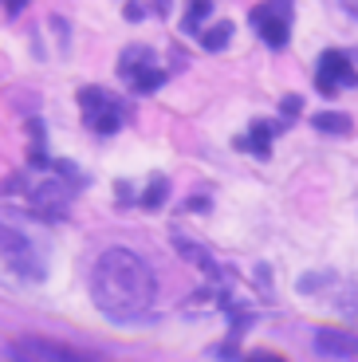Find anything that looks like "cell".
Wrapping results in <instances>:
<instances>
[{"label":"cell","instance_id":"25","mask_svg":"<svg viewBox=\"0 0 358 362\" xmlns=\"http://www.w3.org/2000/svg\"><path fill=\"white\" fill-rule=\"evenodd\" d=\"M244 362H287V358H279V354H268V351H256L252 358H244Z\"/></svg>","mask_w":358,"mask_h":362},{"label":"cell","instance_id":"15","mask_svg":"<svg viewBox=\"0 0 358 362\" xmlns=\"http://www.w3.org/2000/svg\"><path fill=\"white\" fill-rule=\"evenodd\" d=\"M213 16V0H185V12H181V36H201V28Z\"/></svg>","mask_w":358,"mask_h":362},{"label":"cell","instance_id":"26","mask_svg":"<svg viewBox=\"0 0 358 362\" xmlns=\"http://www.w3.org/2000/svg\"><path fill=\"white\" fill-rule=\"evenodd\" d=\"M342 8H347V12H350V16H354V20H358V0H342Z\"/></svg>","mask_w":358,"mask_h":362},{"label":"cell","instance_id":"3","mask_svg":"<svg viewBox=\"0 0 358 362\" xmlns=\"http://www.w3.org/2000/svg\"><path fill=\"white\" fill-rule=\"evenodd\" d=\"M75 99H79L83 127H87L95 138H115L118 130L130 122V107H126V99H122V95H115V90H107V87L87 83V87H79Z\"/></svg>","mask_w":358,"mask_h":362},{"label":"cell","instance_id":"11","mask_svg":"<svg viewBox=\"0 0 358 362\" xmlns=\"http://www.w3.org/2000/svg\"><path fill=\"white\" fill-rule=\"evenodd\" d=\"M170 189H173V181L166 177V173H154V177L146 181V189L138 193V209H146V213L166 209V205H170Z\"/></svg>","mask_w":358,"mask_h":362},{"label":"cell","instance_id":"21","mask_svg":"<svg viewBox=\"0 0 358 362\" xmlns=\"http://www.w3.org/2000/svg\"><path fill=\"white\" fill-rule=\"evenodd\" d=\"M170 8H173V0H150V8H146V12L158 16V20H166V16H170Z\"/></svg>","mask_w":358,"mask_h":362},{"label":"cell","instance_id":"22","mask_svg":"<svg viewBox=\"0 0 358 362\" xmlns=\"http://www.w3.org/2000/svg\"><path fill=\"white\" fill-rule=\"evenodd\" d=\"M126 20H134V24H138V20H146V8H142V4H138V0H130V4H126Z\"/></svg>","mask_w":358,"mask_h":362},{"label":"cell","instance_id":"17","mask_svg":"<svg viewBox=\"0 0 358 362\" xmlns=\"http://www.w3.org/2000/svg\"><path fill=\"white\" fill-rule=\"evenodd\" d=\"M335 308H339L342 315L350 319V323H358V276H350V280H342L339 296H335Z\"/></svg>","mask_w":358,"mask_h":362},{"label":"cell","instance_id":"7","mask_svg":"<svg viewBox=\"0 0 358 362\" xmlns=\"http://www.w3.org/2000/svg\"><path fill=\"white\" fill-rule=\"evenodd\" d=\"M20 351H28L32 358L40 362H110L103 354H91V351H79L71 343H59V339H44V335H28V339H16Z\"/></svg>","mask_w":358,"mask_h":362},{"label":"cell","instance_id":"2","mask_svg":"<svg viewBox=\"0 0 358 362\" xmlns=\"http://www.w3.org/2000/svg\"><path fill=\"white\" fill-rule=\"evenodd\" d=\"M47 221L20 209H0V288H40L52 276V236Z\"/></svg>","mask_w":358,"mask_h":362},{"label":"cell","instance_id":"8","mask_svg":"<svg viewBox=\"0 0 358 362\" xmlns=\"http://www.w3.org/2000/svg\"><path fill=\"white\" fill-rule=\"evenodd\" d=\"M287 130V122L284 118H256L248 127V134L244 138H236V150H244V154H252V158H260V162H268L272 158V142H276L279 134Z\"/></svg>","mask_w":358,"mask_h":362},{"label":"cell","instance_id":"16","mask_svg":"<svg viewBox=\"0 0 358 362\" xmlns=\"http://www.w3.org/2000/svg\"><path fill=\"white\" fill-rule=\"evenodd\" d=\"M166 79H170V71L154 64V67H146L142 75H134V79L126 83V87H130V95H154V90L166 87Z\"/></svg>","mask_w":358,"mask_h":362},{"label":"cell","instance_id":"4","mask_svg":"<svg viewBox=\"0 0 358 362\" xmlns=\"http://www.w3.org/2000/svg\"><path fill=\"white\" fill-rule=\"evenodd\" d=\"M248 24L260 36V44L272 52H284L291 44V24H296V0H260L248 8Z\"/></svg>","mask_w":358,"mask_h":362},{"label":"cell","instance_id":"19","mask_svg":"<svg viewBox=\"0 0 358 362\" xmlns=\"http://www.w3.org/2000/svg\"><path fill=\"white\" fill-rule=\"evenodd\" d=\"M115 201L118 205H138V193H134V185H130V181H115Z\"/></svg>","mask_w":358,"mask_h":362},{"label":"cell","instance_id":"5","mask_svg":"<svg viewBox=\"0 0 358 362\" xmlns=\"http://www.w3.org/2000/svg\"><path fill=\"white\" fill-rule=\"evenodd\" d=\"M79 197V185L67 177H44L32 185V193H28V205H32V213H36L40 221H47V225H59V221H67V213H71V201Z\"/></svg>","mask_w":358,"mask_h":362},{"label":"cell","instance_id":"23","mask_svg":"<svg viewBox=\"0 0 358 362\" xmlns=\"http://www.w3.org/2000/svg\"><path fill=\"white\" fill-rule=\"evenodd\" d=\"M8 358H12V362H40V358H32V354H28V351H20L16 343L8 346Z\"/></svg>","mask_w":358,"mask_h":362},{"label":"cell","instance_id":"10","mask_svg":"<svg viewBox=\"0 0 358 362\" xmlns=\"http://www.w3.org/2000/svg\"><path fill=\"white\" fill-rule=\"evenodd\" d=\"M158 64V55H154V47L150 44H126L122 52H118V79L122 83H130L134 75H142L146 67H154Z\"/></svg>","mask_w":358,"mask_h":362},{"label":"cell","instance_id":"12","mask_svg":"<svg viewBox=\"0 0 358 362\" xmlns=\"http://www.w3.org/2000/svg\"><path fill=\"white\" fill-rule=\"evenodd\" d=\"M311 127L319 130V134H327V138H347L350 130H354V122H350L347 110H315Z\"/></svg>","mask_w":358,"mask_h":362},{"label":"cell","instance_id":"24","mask_svg":"<svg viewBox=\"0 0 358 362\" xmlns=\"http://www.w3.org/2000/svg\"><path fill=\"white\" fill-rule=\"evenodd\" d=\"M209 209V197H193V201H185V213H205Z\"/></svg>","mask_w":358,"mask_h":362},{"label":"cell","instance_id":"6","mask_svg":"<svg viewBox=\"0 0 358 362\" xmlns=\"http://www.w3.org/2000/svg\"><path fill=\"white\" fill-rule=\"evenodd\" d=\"M347 87H358L350 52H342V47H327V52L315 59V90H319L323 99H335V95L347 90Z\"/></svg>","mask_w":358,"mask_h":362},{"label":"cell","instance_id":"18","mask_svg":"<svg viewBox=\"0 0 358 362\" xmlns=\"http://www.w3.org/2000/svg\"><path fill=\"white\" fill-rule=\"evenodd\" d=\"M299 115H304V99H299V95H284V103H279V118L291 127V118H299Z\"/></svg>","mask_w":358,"mask_h":362},{"label":"cell","instance_id":"1","mask_svg":"<svg viewBox=\"0 0 358 362\" xmlns=\"http://www.w3.org/2000/svg\"><path fill=\"white\" fill-rule=\"evenodd\" d=\"M91 299L110 323H142L158 308V276L134 248H107L91 264Z\"/></svg>","mask_w":358,"mask_h":362},{"label":"cell","instance_id":"27","mask_svg":"<svg viewBox=\"0 0 358 362\" xmlns=\"http://www.w3.org/2000/svg\"><path fill=\"white\" fill-rule=\"evenodd\" d=\"M350 64H354V75H358V47L350 52Z\"/></svg>","mask_w":358,"mask_h":362},{"label":"cell","instance_id":"14","mask_svg":"<svg viewBox=\"0 0 358 362\" xmlns=\"http://www.w3.org/2000/svg\"><path fill=\"white\" fill-rule=\"evenodd\" d=\"M28 134H32V146H28V165H32V170H47V165H52L55 158L47 154V130H44V118H32V122H28Z\"/></svg>","mask_w":358,"mask_h":362},{"label":"cell","instance_id":"13","mask_svg":"<svg viewBox=\"0 0 358 362\" xmlns=\"http://www.w3.org/2000/svg\"><path fill=\"white\" fill-rule=\"evenodd\" d=\"M233 32H236V24H233V20H216V24H205V28H201L197 44L205 47L209 55H221L224 47L233 44Z\"/></svg>","mask_w":358,"mask_h":362},{"label":"cell","instance_id":"9","mask_svg":"<svg viewBox=\"0 0 358 362\" xmlns=\"http://www.w3.org/2000/svg\"><path fill=\"white\" fill-rule=\"evenodd\" d=\"M315 354L335 362H358V335L339 331V327H319L315 331Z\"/></svg>","mask_w":358,"mask_h":362},{"label":"cell","instance_id":"20","mask_svg":"<svg viewBox=\"0 0 358 362\" xmlns=\"http://www.w3.org/2000/svg\"><path fill=\"white\" fill-rule=\"evenodd\" d=\"M28 4H32V0H0V12H4V20H16Z\"/></svg>","mask_w":358,"mask_h":362}]
</instances>
